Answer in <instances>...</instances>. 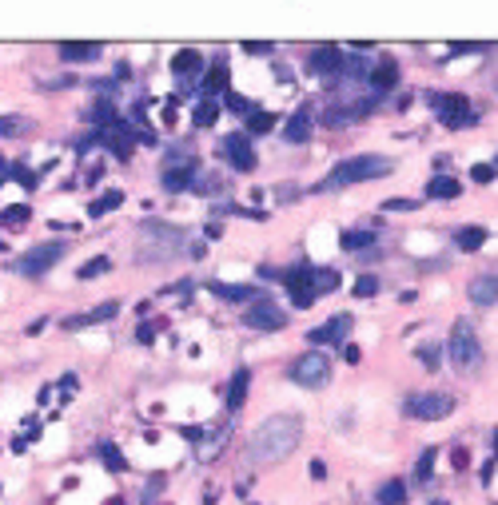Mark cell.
<instances>
[{
  "mask_svg": "<svg viewBox=\"0 0 498 505\" xmlns=\"http://www.w3.org/2000/svg\"><path fill=\"white\" fill-rule=\"evenodd\" d=\"M311 286H315V298L319 295H331V291H339V271L335 267H323V271L311 275Z\"/></svg>",
  "mask_w": 498,
  "mask_h": 505,
  "instance_id": "cell-28",
  "label": "cell"
},
{
  "mask_svg": "<svg viewBox=\"0 0 498 505\" xmlns=\"http://www.w3.org/2000/svg\"><path fill=\"white\" fill-rule=\"evenodd\" d=\"M303 438V422L295 414H275V418L260 422L255 434H251V445H248V457L255 466H271V462H283L291 450L299 445Z\"/></svg>",
  "mask_w": 498,
  "mask_h": 505,
  "instance_id": "cell-1",
  "label": "cell"
},
{
  "mask_svg": "<svg viewBox=\"0 0 498 505\" xmlns=\"http://www.w3.org/2000/svg\"><path fill=\"white\" fill-rule=\"evenodd\" d=\"M291 382L303 386V390H319V386L331 382V362H327V354H319V350H307V354H299L295 362H291Z\"/></svg>",
  "mask_w": 498,
  "mask_h": 505,
  "instance_id": "cell-4",
  "label": "cell"
},
{
  "mask_svg": "<svg viewBox=\"0 0 498 505\" xmlns=\"http://www.w3.org/2000/svg\"><path fill=\"white\" fill-rule=\"evenodd\" d=\"M435 99V111H438V120L447 123V127H471L474 123V108H471V99L459 96V92H447V96H431Z\"/></svg>",
  "mask_w": 498,
  "mask_h": 505,
  "instance_id": "cell-5",
  "label": "cell"
},
{
  "mask_svg": "<svg viewBox=\"0 0 498 505\" xmlns=\"http://www.w3.org/2000/svg\"><path fill=\"white\" fill-rule=\"evenodd\" d=\"M355 295H359V298H371V295H379V279H375V275H363L359 283H355Z\"/></svg>",
  "mask_w": 498,
  "mask_h": 505,
  "instance_id": "cell-38",
  "label": "cell"
},
{
  "mask_svg": "<svg viewBox=\"0 0 498 505\" xmlns=\"http://www.w3.org/2000/svg\"><path fill=\"white\" fill-rule=\"evenodd\" d=\"M450 410H455V402H450L447 394H415L407 398V414L419 422H438V418H447Z\"/></svg>",
  "mask_w": 498,
  "mask_h": 505,
  "instance_id": "cell-9",
  "label": "cell"
},
{
  "mask_svg": "<svg viewBox=\"0 0 498 505\" xmlns=\"http://www.w3.org/2000/svg\"><path fill=\"white\" fill-rule=\"evenodd\" d=\"M172 72L180 76V80H184V76H199L203 72V56H199L196 48H180L172 56Z\"/></svg>",
  "mask_w": 498,
  "mask_h": 505,
  "instance_id": "cell-21",
  "label": "cell"
},
{
  "mask_svg": "<svg viewBox=\"0 0 498 505\" xmlns=\"http://www.w3.org/2000/svg\"><path fill=\"white\" fill-rule=\"evenodd\" d=\"M248 386H251V370L239 366L227 382V414H239L243 410V398H248Z\"/></svg>",
  "mask_w": 498,
  "mask_h": 505,
  "instance_id": "cell-19",
  "label": "cell"
},
{
  "mask_svg": "<svg viewBox=\"0 0 498 505\" xmlns=\"http://www.w3.org/2000/svg\"><path fill=\"white\" fill-rule=\"evenodd\" d=\"M104 271H108V259H92L80 267V279H96V275H104Z\"/></svg>",
  "mask_w": 498,
  "mask_h": 505,
  "instance_id": "cell-40",
  "label": "cell"
},
{
  "mask_svg": "<svg viewBox=\"0 0 498 505\" xmlns=\"http://www.w3.org/2000/svg\"><path fill=\"white\" fill-rule=\"evenodd\" d=\"M104 505H124V497H108V501H104Z\"/></svg>",
  "mask_w": 498,
  "mask_h": 505,
  "instance_id": "cell-53",
  "label": "cell"
},
{
  "mask_svg": "<svg viewBox=\"0 0 498 505\" xmlns=\"http://www.w3.org/2000/svg\"><path fill=\"white\" fill-rule=\"evenodd\" d=\"M343 358H347V362H351V366H355V362H359V346H343Z\"/></svg>",
  "mask_w": 498,
  "mask_h": 505,
  "instance_id": "cell-49",
  "label": "cell"
},
{
  "mask_svg": "<svg viewBox=\"0 0 498 505\" xmlns=\"http://www.w3.org/2000/svg\"><path fill=\"white\" fill-rule=\"evenodd\" d=\"M220 155H224L236 172H255V151H251L248 132H231V136L220 139Z\"/></svg>",
  "mask_w": 498,
  "mask_h": 505,
  "instance_id": "cell-8",
  "label": "cell"
},
{
  "mask_svg": "<svg viewBox=\"0 0 498 505\" xmlns=\"http://www.w3.org/2000/svg\"><path fill=\"white\" fill-rule=\"evenodd\" d=\"M386 172H391V160H383V155H351L319 184V191H343V187L363 184V179H379Z\"/></svg>",
  "mask_w": 498,
  "mask_h": 505,
  "instance_id": "cell-2",
  "label": "cell"
},
{
  "mask_svg": "<svg viewBox=\"0 0 498 505\" xmlns=\"http://www.w3.org/2000/svg\"><path fill=\"white\" fill-rule=\"evenodd\" d=\"M243 322H248L251 331H283V326H287V314H283V307H279V303H271L267 295H260L248 310H243Z\"/></svg>",
  "mask_w": 498,
  "mask_h": 505,
  "instance_id": "cell-6",
  "label": "cell"
},
{
  "mask_svg": "<svg viewBox=\"0 0 498 505\" xmlns=\"http://www.w3.org/2000/svg\"><path fill=\"white\" fill-rule=\"evenodd\" d=\"M307 473H311L315 481H323V478H327V466H323V462H319V457H315L311 466H307Z\"/></svg>",
  "mask_w": 498,
  "mask_h": 505,
  "instance_id": "cell-45",
  "label": "cell"
},
{
  "mask_svg": "<svg viewBox=\"0 0 498 505\" xmlns=\"http://www.w3.org/2000/svg\"><path fill=\"white\" fill-rule=\"evenodd\" d=\"M339 247H343V251H371L375 247V231H343L339 235Z\"/></svg>",
  "mask_w": 498,
  "mask_h": 505,
  "instance_id": "cell-25",
  "label": "cell"
},
{
  "mask_svg": "<svg viewBox=\"0 0 498 505\" xmlns=\"http://www.w3.org/2000/svg\"><path fill=\"white\" fill-rule=\"evenodd\" d=\"M220 445H224V434H212V438H208V442L199 445L196 454H199V462H212L215 454H220Z\"/></svg>",
  "mask_w": 498,
  "mask_h": 505,
  "instance_id": "cell-37",
  "label": "cell"
},
{
  "mask_svg": "<svg viewBox=\"0 0 498 505\" xmlns=\"http://www.w3.org/2000/svg\"><path fill=\"white\" fill-rule=\"evenodd\" d=\"M447 358L462 374H474L483 366V346H478V331H474L471 319H459L455 331H450V343H447Z\"/></svg>",
  "mask_w": 498,
  "mask_h": 505,
  "instance_id": "cell-3",
  "label": "cell"
},
{
  "mask_svg": "<svg viewBox=\"0 0 498 505\" xmlns=\"http://www.w3.org/2000/svg\"><path fill=\"white\" fill-rule=\"evenodd\" d=\"M187 255H191V259H203L208 251H203V243H191V247H187Z\"/></svg>",
  "mask_w": 498,
  "mask_h": 505,
  "instance_id": "cell-51",
  "label": "cell"
},
{
  "mask_svg": "<svg viewBox=\"0 0 498 505\" xmlns=\"http://www.w3.org/2000/svg\"><path fill=\"white\" fill-rule=\"evenodd\" d=\"M215 120H220V104H215V99H199L196 111H191V123H196V127H212Z\"/></svg>",
  "mask_w": 498,
  "mask_h": 505,
  "instance_id": "cell-29",
  "label": "cell"
},
{
  "mask_svg": "<svg viewBox=\"0 0 498 505\" xmlns=\"http://www.w3.org/2000/svg\"><path fill=\"white\" fill-rule=\"evenodd\" d=\"M367 84H371L375 92H391V88L398 84V60H395V56H383V60H375L371 76H367Z\"/></svg>",
  "mask_w": 498,
  "mask_h": 505,
  "instance_id": "cell-15",
  "label": "cell"
},
{
  "mask_svg": "<svg viewBox=\"0 0 498 505\" xmlns=\"http://www.w3.org/2000/svg\"><path fill=\"white\" fill-rule=\"evenodd\" d=\"M60 259H64V247L60 243H44V247H36V251H28L25 259L16 263V271L25 275V279H40V275H48Z\"/></svg>",
  "mask_w": 498,
  "mask_h": 505,
  "instance_id": "cell-7",
  "label": "cell"
},
{
  "mask_svg": "<svg viewBox=\"0 0 498 505\" xmlns=\"http://www.w3.org/2000/svg\"><path fill=\"white\" fill-rule=\"evenodd\" d=\"M311 275H315V271H307V267H295V271L283 275V286L291 291V303H295V307H311V303H315Z\"/></svg>",
  "mask_w": 498,
  "mask_h": 505,
  "instance_id": "cell-11",
  "label": "cell"
},
{
  "mask_svg": "<svg viewBox=\"0 0 498 505\" xmlns=\"http://www.w3.org/2000/svg\"><path fill=\"white\" fill-rule=\"evenodd\" d=\"M343 68V52L335 48V44H323V48L311 52V60H307V72L311 76H331Z\"/></svg>",
  "mask_w": 498,
  "mask_h": 505,
  "instance_id": "cell-14",
  "label": "cell"
},
{
  "mask_svg": "<svg viewBox=\"0 0 498 505\" xmlns=\"http://www.w3.org/2000/svg\"><path fill=\"white\" fill-rule=\"evenodd\" d=\"M224 88H227V60L220 56V60L208 64V76H203V96L215 99L220 92H224Z\"/></svg>",
  "mask_w": 498,
  "mask_h": 505,
  "instance_id": "cell-20",
  "label": "cell"
},
{
  "mask_svg": "<svg viewBox=\"0 0 498 505\" xmlns=\"http://www.w3.org/2000/svg\"><path fill=\"white\" fill-rule=\"evenodd\" d=\"M494 172H498V160H494Z\"/></svg>",
  "mask_w": 498,
  "mask_h": 505,
  "instance_id": "cell-55",
  "label": "cell"
},
{
  "mask_svg": "<svg viewBox=\"0 0 498 505\" xmlns=\"http://www.w3.org/2000/svg\"><path fill=\"white\" fill-rule=\"evenodd\" d=\"M0 251H4V243H0Z\"/></svg>",
  "mask_w": 498,
  "mask_h": 505,
  "instance_id": "cell-57",
  "label": "cell"
},
{
  "mask_svg": "<svg viewBox=\"0 0 498 505\" xmlns=\"http://www.w3.org/2000/svg\"><path fill=\"white\" fill-rule=\"evenodd\" d=\"M28 219H32V207H25V203H13V207L0 211V223H8V227H25Z\"/></svg>",
  "mask_w": 498,
  "mask_h": 505,
  "instance_id": "cell-32",
  "label": "cell"
},
{
  "mask_svg": "<svg viewBox=\"0 0 498 505\" xmlns=\"http://www.w3.org/2000/svg\"><path fill=\"white\" fill-rule=\"evenodd\" d=\"M455 243H459V251L474 255V251L486 243V231H483V227H459V231H455Z\"/></svg>",
  "mask_w": 498,
  "mask_h": 505,
  "instance_id": "cell-24",
  "label": "cell"
},
{
  "mask_svg": "<svg viewBox=\"0 0 498 505\" xmlns=\"http://www.w3.org/2000/svg\"><path fill=\"white\" fill-rule=\"evenodd\" d=\"M227 108H231V111H251V104L243 96H227Z\"/></svg>",
  "mask_w": 498,
  "mask_h": 505,
  "instance_id": "cell-46",
  "label": "cell"
},
{
  "mask_svg": "<svg viewBox=\"0 0 498 505\" xmlns=\"http://www.w3.org/2000/svg\"><path fill=\"white\" fill-rule=\"evenodd\" d=\"M136 338H140L144 346H152V343H156V326H152V322H144V326L136 331Z\"/></svg>",
  "mask_w": 498,
  "mask_h": 505,
  "instance_id": "cell-42",
  "label": "cell"
},
{
  "mask_svg": "<svg viewBox=\"0 0 498 505\" xmlns=\"http://www.w3.org/2000/svg\"><path fill=\"white\" fill-rule=\"evenodd\" d=\"M379 505H407V485L403 481H383L379 485Z\"/></svg>",
  "mask_w": 498,
  "mask_h": 505,
  "instance_id": "cell-27",
  "label": "cell"
},
{
  "mask_svg": "<svg viewBox=\"0 0 498 505\" xmlns=\"http://www.w3.org/2000/svg\"><path fill=\"white\" fill-rule=\"evenodd\" d=\"M435 457H438V450H423L419 454V462H415V481L419 485H426V481L435 478Z\"/></svg>",
  "mask_w": 498,
  "mask_h": 505,
  "instance_id": "cell-30",
  "label": "cell"
},
{
  "mask_svg": "<svg viewBox=\"0 0 498 505\" xmlns=\"http://www.w3.org/2000/svg\"><path fill=\"white\" fill-rule=\"evenodd\" d=\"M459 179H450V175H435L431 184H426V195L431 199H459Z\"/></svg>",
  "mask_w": 498,
  "mask_h": 505,
  "instance_id": "cell-23",
  "label": "cell"
},
{
  "mask_svg": "<svg viewBox=\"0 0 498 505\" xmlns=\"http://www.w3.org/2000/svg\"><path fill=\"white\" fill-rule=\"evenodd\" d=\"M347 331H351V314H335L331 322L307 331V343H311V346H339L343 338H347Z\"/></svg>",
  "mask_w": 498,
  "mask_h": 505,
  "instance_id": "cell-10",
  "label": "cell"
},
{
  "mask_svg": "<svg viewBox=\"0 0 498 505\" xmlns=\"http://www.w3.org/2000/svg\"><path fill=\"white\" fill-rule=\"evenodd\" d=\"M76 390V374H64L60 378V394H72Z\"/></svg>",
  "mask_w": 498,
  "mask_h": 505,
  "instance_id": "cell-48",
  "label": "cell"
},
{
  "mask_svg": "<svg viewBox=\"0 0 498 505\" xmlns=\"http://www.w3.org/2000/svg\"><path fill=\"white\" fill-rule=\"evenodd\" d=\"M160 490H163V478H152V481H148V493H144V501H152Z\"/></svg>",
  "mask_w": 498,
  "mask_h": 505,
  "instance_id": "cell-47",
  "label": "cell"
},
{
  "mask_svg": "<svg viewBox=\"0 0 498 505\" xmlns=\"http://www.w3.org/2000/svg\"><path fill=\"white\" fill-rule=\"evenodd\" d=\"M474 307H494L498 303V275H478L471 286H466Z\"/></svg>",
  "mask_w": 498,
  "mask_h": 505,
  "instance_id": "cell-17",
  "label": "cell"
},
{
  "mask_svg": "<svg viewBox=\"0 0 498 505\" xmlns=\"http://www.w3.org/2000/svg\"><path fill=\"white\" fill-rule=\"evenodd\" d=\"M4 179H8V167H0V184H4Z\"/></svg>",
  "mask_w": 498,
  "mask_h": 505,
  "instance_id": "cell-54",
  "label": "cell"
},
{
  "mask_svg": "<svg viewBox=\"0 0 498 505\" xmlns=\"http://www.w3.org/2000/svg\"><path fill=\"white\" fill-rule=\"evenodd\" d=\"M243 52H248V56H267V52H271V44H263V40H248V44H243Z\"/></svg>",
  "mask_w": 498,
  "mask_h": 505,
  "instance_id": "cell-41",
  "label": "cell"
},
{
  "mask_svg": "<svg viewBox=\"0 0 498 505\" xmlns=\"http://www.w3.org/2000/svg\"><path fill=\"white\" fill-rule=\"evenodd\" d=\"M435 505H447V501H435Z\"/></svg>",
  "mask_w": 498,
  "mask_h": 505,
  "instance_id": "cell-56",
  "label": "cell"
},
{
  "mask_svg": "<svg viewBox=\"0 0 498 505\" xmlns=\"http://www.w3.org/2000/svg\"><path fill=\"white\" fill-rule=\"evenodd\" d=\"M494 163H474V167H471V179H474V184H490V179H494Z\"/></svg>",
  "mask_w": 498,
  "mask_h": 505,
  "instance_id": "cell-39",
  "label": "cell"
},
{
  "mask_svg": "<svg viewBox=\"0 0 498 505\" xmlns=\"http://www.w3.org/2000/svg\"><path fill=\"white\" fill-rule=\"evenodd\" d=\"M120 203H124V191H108L104 199H96V203L88 207V215H92V219H100V215H108V211H116Z\"/></svg>",
  "mask_w": 498,
  "mask_h": 505,
  "instance_id": "cell-31",
  "label": "cell"
},
{
  "mask_svg": "<svg viewBox=\"0 0 498 505\" xmlns=\"http://www.w3.org/2000/svg\"><path fill=\"white\" fill-rule=\"evenodd\" d=\"M96 454H100V462L112 469V473H124V469H128V462H124V454L116 450V442H100V445H96Z\"/></svg>",
  "mask_w": 498,
  "mask_h": 505,
  "instance_id": "cell-26",
  "label": "cell"
},
{
  "mask_svg": "<svg viewBox=\"0 0 498 505\" xmlns=\"http://www.w3.org/2000/svg\"><path fill=\"white\" fill-rule=\"evenodd\" d=\"M212 295L215 298H227V303H255L263 291H260V286H224V283H212Z\"/></svg>",
  "mask_w": 498,
  "mask_h": 505,
  "instance_id": "cell-22",
  "label": "cell"
},
{
  "mask_svg": "<svg viewBox=\"0 0 498 505\" xmlns=\"http://www.w3.org/2000/svg\"><path fill=\"white\" fill-rule=\"evenodd\" d=\"M152 505H156V501H152Z\"/></svg>",
  "mask_w": 498,
  "mask_h": 505,
  "instance_id": "cell-58",
  "label": "cell"
},
{
  "mask_svg": "<svg viewBox=\"0 0 498 505\" xmlns=\"http://www.w3.org/2000/svg\"><path fill=\"white\" fill-rule=\"evenodd\" d=\"M450 52H455V56H466V52H478V44H455Z\"/></svg>",
  "mask_w": 498,
  "mask_h": 505,
  "instance_id": "cell-50",
  "label": "cell"
},
{
  "mask_svg": "<svg viewBox=\"0 0 498 505\" xmlns=\"http://www.w3.org/2000/svg\"><path fill=\"white\" fill-rule=\"evenodd\" d=\"M386 211H415V199H391Z\"/></svg>",
  "mask_w": 498,
  "mask_h": 505,
  "instance_id": "cell-44",
  "label": "cell"
},
{
  "mask_svg": "<svg viewBox=\"0 0 498 505\" xmlns=\"http://www.w3.org/2000/svg\"><path fill=\"white\" fill-rule=\"evenodd\" d=\"M120 314V303H100L96 310L88 314H76V319H64V331H80V326H96V322H112Z\"/></svg>",
  "mask_w": 498,
  "mask_h": 505,
  "instance_id": "cell-16",
  "label": "cell"
},
{
  "mask_svg": "<svg viewBox=\"0 0 498 505\" xmlns=\"http://www.w3.org/2000/svg\"><path fill=\"white\" fill-rule=\"evenodd\" d=\"M60 60H68V64L100 60V44H96V40H64V44H60Z\"/></svg>",
  "mask_w": 498,
  "mask_h": 505,
  "instance_id": "cell-18",
  "label": "cell"
},
{
  "mask_svg": "<svg viewBox=\"0 0 498 505\" xmlns=\"http://www.w3.org/2000/svg\"><path fill=\"white\" fill-rule=\"evenodd\" d=\"M275 123H279V120H275L271 111H251V116H248V132H255V136H267Z\"/></svg>",
  "mask_w": 498,
  "mask_h": 505,
  "instance_id": "cell-34",
  "label": "cell"
},
{
  "mask_svg": "<svg viewBox=\"0 0 498 505\" xmlns=\"http://www.w3.org/2000/svg\"><path fill=\"white\" fill-rule=\"evenodd\" d=\"M466 462H471V457H466V450H455V466L466 469Z\"/></svg>",
  "mask_w": 498,
  "mask_h": 505,
  "instance_id": "cell-52",
  "label": "cell"
},
{
  "mask_svg": "<svg viewBox=\"0 0 498 505\" xmlns=\"http://www.w3.org/2000/svg\"><path fill=\"white\" fill-rule=\"evenodd\" d=\"M275 195H279V203H291L299 191H295V184H279V191H275Z\"/></svg>",
  "mask_w": 498,
  "mask_h": 505,
  "instance_id": "cell-43",
  "label": "cell"
},
{
  "mask_svg": "<svg viewBox=\"0 0 498 505\" xmlns=\"http://www.w3.org/2000/svg\"><path fill=\"white\" fill-rule=\"evenodd\" d=\"M371 68H375V64L363 60V56H347V60H343V76H351V80H367Z\"/></svg>",
  "mask_w": 498,
  "mask_h": 505,
  "instance_id": "cell-33",
  "label": "cell"
},
{
  "mask_svg": "<svg viewBox=\"0 0 498 505\" xmlns=\"http://www.w3.org/2000/svg\"><path fill=\"white\" fill-rule=\"evenodd\" d=\"M140 243H160V251H168V247H180L184 243V231H175V227H163V223L148 219L144 227H140Z\"/></svg>",
  "mask_w": 498,
  "mask_h": 505,
  "instance_id": "cell-12",
  "label": "cell"
},
{
  "mask_svg": "<svg viewBox=\"0 0 498 505\" xmlns=\"http://www.w3.org/2000/svg\"><path fill=\"white\" fill-rule=\"evenodd\" d=\"M28 127V120H20V116H0V136H20Z\"/></svg>",
  "mask_w": 498,
  "mask_h": 505,
  "instance_id": "cell-36",
  "label": "cell"
},
{
  "mask_svg": "<svg viewBox=\"0 0 498 505\" xmlns=\"http://www.w3.org/2000/svg\"><path fill=\"white\" fill-rule=\"evenodd\" d=\"M419 358H423L426 370H438V362H443V350H438V343H426V346H419Z\"/></svg>",
  "mask_w": 498,
  "mask_h": 505,
  "instance_id": "cell-35",
  "label": "cell"
},
{
  "mask_svg": "<svg viewBox=\"0 0 498 505\" xmlns=\"http://www.w3.org/2000/svg\"><path fill=\"white\" fill-rule=\"evenodd\" d=\"M311 120H315L311 104H303V108H299L295 116L283 123V139H287V144H307V139H311V127H315Z\"/></svg>",
  "mask_w": 498,
  "mask_h": 505,
  "instance_id": "cell-13",
  "label": "cell"
}]
</instances>
